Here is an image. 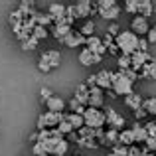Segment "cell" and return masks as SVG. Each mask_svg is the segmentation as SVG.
I'll return each mask as SVG.
<instances>
[{
	"instance_id": "cell-32",
	"label": "cell",
	"mask_w": 156,
	"mask_h": 156,
	"mask_svg": "<svg viewBox=\"0 0 156 156\" xmlns=\"http://www.w3.org/2000/svg\"><path fill=\"white\" fill-rule=\"evenodd\" d=\"M117 65L121 71H126V69L133 67V59H130V55H121V57H117Z\"/></svg>"
},
{
	"instance_id": "cell-12",
	"label": "cell",
	"mask_w": 156,
	"mask_h": 156,
	"mask_svg": "<svg viewBox=\"0 0 156 156\" xmlns=\"http://www.w3.org/2000/svg\"><path fill=\"white\" fill-rule=\"evenodd\" d=\"M65 10H67V6H65V4H59V2H51L50 6H48V14L51 16L53 26H55V24H59V20L65 16Z\"/></svg>"
},
{
	"instance_id": "cell-11",
	"label": "cell",
	"mask_w": 156,
	"mask_h": 156,
	"mask_svg": "<svg viewBox=\"0 0 156 156\" xmlns=\"http://www.w3.org/2000/svg\"><path fill=\"white\" fill-rule=\"evenodd\" d=\"M87 42V38H85L83 34H81L79 30H73L71 34L67 36V38L63 40V44H65V48H69V50H75V48H79V46H83V44Z\"/></svg>"
},
{
	"instance_id": "cell-20",
	"label": "cell",
	"mask_w": 156,
	"mask_h": 156,
	"mask_svg": "<svg viewBox=\"0 0 156 156\" xmlns=\"http://www.w3.org/2000/svg\"><path fill=\"white\" fill-rule=\"evenodd\" d=\"M133 133H134V138H136V144H144L148 140V133H146L144 125H138V122H133Z\"/></svg>"
},
{
	"instance_id": "cell-14",
	"label": "cell",
	"mask_w": 156,
	"mask_h": 156,
	"mask_svg": "<svg viewBox=\"0 0 156 156\" xmlns=\"http://www.w3.org/2000/svg\"><path fill=\"white\" fill-rule=\"evenodd\" d=\"M97 87H101L105 91H109V89H113V71H109V69H101L99 73H97Z\"/></svg>"
},
{
	"instance_id": "cell-22",
	"label": "cell",
	"mask_w": 156,
	"mask_h": 156,
	"mask_svg": "<svg viewBox=\"0 0 156 156\" xmlns=\"http://www.w3.org/2000/svg\"><path fill=\"white\" fill-rule=\"evenodd\" d=\"M152 14H154V2H150V0H138V16L150 18Z\"/></svg>"
},
{
	"instance_id": "cell-45",
	"label": "cell",
	"mask_w": 156,
	"mask_h": 156,
	"mask_svg": "<svg viewBox=\"0 0 156 156\" xmlns=\"http://www.w3.org/2000/svg\"><path fill=\"white\" fill-rule=\"evenodd\" d=\"M133 115H134V121H140V119H144V117H148V113H146L144 109H136V111H133Z\"/></svg>"
},
{
	"instance_id": "cell-25",
	"label": "cell",
	"mask_w": 156,
	"mask_h": 156,
	"mask_svg": "<svg viewBox=\"0 0 156 156\" xmlns=\"http://www.w3.org/2000/svg\"><path fill=\"white\" fill-rule=\"evenodd\" d=\"M67 119H69V122L73 125V129H75V130H81V129L85 126V119H83V115L69 113V115H67Z\"/></svg>"
},
{
	"instance_id": "cell-35",
	"label": "cell",
	"mask_w": 156,
	"mask_h": 156,
	"mask_svg": "<svg viewBox=\"0 0 156 156\" xmlns=\"http://www.w3.org/2000/svg\"><path fill=\"white\" fill-rule=\"evenodd\" d=\"M32 152L36 156H50V152H48V148H46L44 142H36V144L32 146Z\"/></svg>"
},
{
	"instance_id": "cell-34",
	"label": "cell",
	"mask_w": 156,
	"mask_h": 156,
	"mask_svg": "<svg viewBox=\"0 0 156 156\" xmlns=\"http://www.w3.org/2000/svg\"><path fill=\"white\" fill-rule=\"evenodd\" d=\"M125 10L133 14V18L138 16V0H125Z\"/></svg>"
},
{
	"instance_id": "cell-33",
	"label": "cell",
	"mask_w": 156,
	"mask_h": 156,
	"mask_svg": "<svg viewBox=\"0 0 156 156\" xmlns=\"http://www.w3.org/2000/svg\"><path fill=\"white\" fill-rule=\"evenodd\" d=\"M142 109H144L148 115H154V117H156V97H148V99H144Z\"/></svg>"
},
{
	"instance_id": "cell-23",
	"label": "cell",
	"mask_w": 156,
	"mask_h": 156,
	"mask_svg": "<svg viewBox=\"0 0 156 156\" xmlns=\"http://www.w3.org/2000/svg\"><path fill=\"white\" fill-rule=\"evenodd\" d=\"M119 14H121V6L119 4H115L113 8H109V10H103V12H99V16L103 20H111V22H115V20L119 18Z\"/></svg>"
},
{
	"instance_id": "cell-19",
	"label": "cell",
	"mask_w": 156,
	"mask_h": 156,
	"mask_svg": "<svg viewBox=\"0 0 156 156\" xmlns=\"http://www.w3.org/2000/svg\"><path fill=\"white\" fill-rule=\"evenodd\" d=\"M142 103H144V99H142V97L138 95L136 91H134V93H130V95H126V97H125V105L129 107L130 111H136V109H140V107H142Z\"/></svg>"
},
{
	"instance_id": "cell-51",
	"label": "cell",
	"mask_w": 156,
	"mask_h": 156,
	"mask_svg": "<svg viewBox=\"0 0 156 156\" xmlns=\"http://www.w3.org/2000/svg\"><path fill=\"white\" fill-rule=\"evenodd\" d=\"M154 122H156V117H154Z\"/></svg>"
},
{
	"instance_id": "cell-6",
	"label": "cell",
	"mask_w": 156,
	"mask_h": 156,
	"mask_svg": "<svg viewBox=\"0 0 156 156\" xmlns=\"http://www.w3.org/2000/svg\"><path fill=\"white\" fill-rule=\"evenodd\" d=\"M44 144L51 156H65L69 152V142L65 138H48Z\"/></svg>"
},
{
	"instance_id": "cell-26",
	"label": "cell",
	"mask_w": 156,
	"mask_h": 156,
	"mask_svg": "<svg viewBox=\"0 0 156 156\" xmlns=\"http://www.w3.org/2000/svg\"><path fill=\"white\" fill-rule=\"evenodd\" d=\"M142 77H148V79H156V59L148 61V63L144 65V67L140 69Z\"/></svg>"
},
{
	"instance_id": "cell-49",
	"label": "cell",
	"mask_w": 156,
	"mask_h": 156,
	"mask_svg": "<svg viewBox=\"0 0 156 156\" xmlns=\"http://www.w3.org/2000/svg\"><path fill=\"white\" fill-rule=\"evenodd\" d=\"M107 156H117V154H115V152H113V150H111V152H109V154H107Z\"/></svg>"
},
{
	"instance_id": "cell-4",
	"label": "cell",
	"mask_w": 156,
	"mask_h": 156,
	"mask_svg": "<svg viewBox=\"0 0 156 156\" xmlns=\"http://www.w3.org/2000/svg\"><path fill=\"white\" fill-rule=\"evenodd\" d=\"M133 85L134 83L122 71H115L113 73V91L117 93V95L126 97V95H130V93H134L133 91Z\"/></svg>"
},
{
	"instance_id": "cell-21",
	"label": "cell",
	"mask_w": 156,
	"mask_h": 156,
	"mask_svg": "<svg viewBox=\"0 0 156 156\" xmlns=\"http://www.w3.org/2000/svg\"><path fill=\"white\" fill-rule=\"evenodd\" d=\"M89 87L85 83H79V85H75V99L77 101H81L85 107H87V103H89Z\"/></svg>"
},
{
	"instance_id": "cell-30",
	"label": "cell",
	"mask_w": 156,
	"mask_h": 156,
	"mask_svg": "<svg viewBox=\"0 0 156 156\" xmlns=\"http://www.w3.org/2000/svg\"><path fill=\"white\" fill-rule=\"evenodd\" d=\"M48 36H50V32H48V28H44V26H36L34 30H32V38H34V40H38V42L46 40Z\"/></svg>"
},
{
	"instance_id": "cell-5",
	"label": "cell",
	"mask_w": 156,
	"mask_h": 156,
	"mask_svg": "<svg viewBox=\"0 0 156 156\" xmlns=\"http://www.w3.org/2000/svg\"><path fill=\"white\" fill-rule=\"evenodd\" d=\"M65 117H67V115H63V113H51V111H46V113H42V115L38 117L36 126H38V130H44V129H57V126H59V122L63 121Z\"/></svg>"
},
{
	"instance_id": "cell-3",
	"label": "cell",
	"mask_w": 156,
	"mask_h": 156,
	"mask_svg": "<svg viewBox=\"0 0 156 156\" xmlns=\"http://www.w3.org/2000/svg\"><path fill=\"white\" fill-rule=\"evenodd\" d=\"M59 61H61L59 51H57V50H48V51H44L42 55H40V59H38V69H40L42 73H50L51 69L59 67Z\"/></svg>"
},
{
	"instance_id": "cell-29",
	"label": "cell",
	"mask_w": 156,
	"mask_h": 156,
	"mask_svg": "<svg viewBox=\"0 0 156 156\" xmlns=\"http://www.w3.org/2000/svg\"><path fill=\"white\" fill-rule=\"evenodd\" d=\"M79 32L85 36V38H91V36H95V22H93V20H87V22H85L83 26L79 28Z\"/></svg>"
},
{
	"instance_id": "cell-17",
	"label": "cell",
	"mask_w": 156,
	"mask_h": 156,
	"mask_svg": "<svg viewBox=\"0 0 156 156\" xmlns=\"http://www.w3.org/2000/svg\"><path fill=\"white\" fill-rule=\"evenodd\" d=\"M71 32H73V28H71V26H65V24H55V26H51V34H53V38L61 40V42H63V40L67 38Z\"/></svg>"
},
{
	"instance_id": "cell-38",
	"label": "cell",
	"mask_w": 156,
	"mask_h": 156,
	"mask_svg": "<svg viewBox=\"0 0 156 156\" xmlns=\"http://www.w3.org/2000/svg\"><path fill=\"white\" fill-rule=\"evenodd\" d=\"M113 152L117 156H129V146H122V144H115L113 146Z\"/></svg>"
},
{
	"instance_id": "cell-39",
	"label": "cell",
	"mask_w": 156,
	"mask_h": 156,
	"mask_svg": "<svg viewBox=\"0 0 156 156\" xmlns=\"http://www.w3.org/2000/svg\"><path fill=\"white\" fill-rule=\"evenodd\" d=\"M40 97H42V101H44V103H46V101H50L51 97H53L51 89H48V87H42V89H40Z\"/></svg>"
},
{
	"instance_id": "cell-10",
	"label": "cell",
	"mask_w": 156,
	"mask_h": 156,
	"mask_svg": "<svg viewBox=\"0 0 156 156\" xmlns=\"http://www.w3.org/2000/svg\"><path fill=\"white\" fill-rule=\"evenodd\" d=\"M103 61V57H99V55H95L91 50H87V48H83V50L79 51V63L81 65H85V67H89V65H97V63H101Z\"/></svg>"
},
{
	"instance_id": "cell-18",
	"label": "cell",
	"mask_w": 156,
	"mask_h": 156,
	"mask_svg": "<svg viewBox=\"0 0 156 156\" xmlns=\"http://www.w3.org/2000/svg\"><path fill=\"white\" fill-rule=\"evenodd\" d=\"M119 144L129 146V148L136 144V138H134L133 129H125V130H121V134H119Z\"/></svg>"
},
{
	"instance_id": "cell-8",
	"label": "cell",
	"mask_w": 156,
	"mask_h": 156,
	"mask_svg": "<svg viewBox=\"0 0 156 156\" xmlns=\"http://www.w3.org/2000/svg\"><path fill=\"white\" fill-rule=\"evenodd\" d=\"M148 30H150L148 18H144V16H134V18L130 20V32H134L138 38H146Z\"/></svg>"
},
{
	"instance_id": "cell-36",
	"label": "cell",
	"mask_w": 156,
	"mask_h": 156,
	"mask_svg": "<svg viewBox=\"0 0 156 156\" xmlns=\"http://www.w3.org/2000/svg\"><path fill=\"white\" fill-rule=\"evenodd\" d=\"M121 26H119V24L117 22H111L109 24V26H107V34H109V36H113V38H117V36L119 34H121Z\"/></svg>"
},
{
	"instance_id": "cell-48",
	"label": "cell",
	"mask_w": 156,
	"mask_h": 156,
	"mask_svg": "<svg viewBox=\"0 0 156 156\" xmlns=\"http://www.w3.org/2000/svg\"><path fill=\"white\" fill-rule=\"evenodd\" d=\"M28 140H30V142H34V144H36V142H38V133H32Z\"/></svg>"
},
{
	"instance_id": "cell-43",
	"label": "cell",
	"mask_w": 156,
	"mask_h": 156,
	"mask_svg": "<svg viewBox=\"0 0 156 156\" xmlns=\"http://www.w3.org/2000/svg\"><path fill=\"white\" fill-rule=\"evenodd\" d=\"M122 73H125V75L129 77V79L133 81V83L138 79V71H136V69H133V67H130V69H126V71H122Z\"/></svg>"
},
{
	"instance_id": "cell-31",
	"label": "cell",
	"mask_w": 156,
	"mask_h": 156,
	"mask_svg": "<svg viewBox=\"0 0 156 156\" xmlns=\"http://www.w3.org/2000/svg\"><path fill=\"white\" fill-rule=\"evenodd\" d=\"M87 107H93V109H101V107H105V95H89Z\"/></svg>"
},
{
	"instance_id": "cell-28",
	"label": "cell",
	"mask_w": 156,
	"mask_h": 156,
	"mask_svg": "<svg viewBox=\"0 0 156 156\" xmlns=\"http://www.w3.org/2000/svg\"><path fill=\"white\" fill-rule=\"evenodd\" d=\"M67 109H69V113H77V115H83L87 107H85L83 103H81V101H77L75 97H73V99H71V101H69V103H67Z\"/></svg>"
},
{
	"instance_id": "cell-46",
	"label": "cell",
	"mask_w": 156,
	"mask_h": 156,
	"mask_svg": "<svg viewBox=\"0 0 156 156\" xmlns=\"http://www.w3.org/2000/svg\"><path fill=\"white\" fill-rule=\"evenodd\" d=\"M85 85H87L89 89L97 87V75H91V77H87V81H85Z\"/></svg>"
},
{
	"instance_id": "cell-27",
	"label": "cell",
	"mask_w": 156,
	"mask_h": 156,
	"mask_svg": "<svg viewBox=\"0 0 156 156\" xmlns=\"http://www.w3.org/2000/svg\"><path fill=\"white\" fill-rule=\"evenodd\" d=\"M119 134H121V130H117V129H107V133H105V142H107L109 146L119 144Z\"/></svg>"
},
{
	"instance_id": "cell-44",
	"label": "cell",
	"mask_w": 156,
	"mask_h": 156,
	"mask_svg": "<svg viewBox=\"0 0 156 156\" xmlns=\"http://www.w3.org/2000/svg\"><path fill=\"white\" fill-rule=\"evenodd\" d=\"M148 40L146 38H140V42H138V51H142V53H148Z\"/></svg>"
},
{
	"instance_id": "cell-24",
	"label": "cell",
	"mask_w": 156,
	"mask_h": 156,
	"mask_svg": "<svg viewBox=\"0 0 156 156\" xmlns=\"http://www.w3.org/2000/svg\"><path fill=\"white\" fill-rule=\"evenodd\" d=\"M57 130H59V133L63 134V136H71L73 133H77V130L73 129V125H71V122H69V119H67V117H65L63 121L59 122V126H57Z\"/></svg>"
},
{
	"instance_id": "cell-42",
	"label": "cell",
	"mask_w": 156,
	"mask_h": 156,
	"mask_svg": "<svg viewBox=\"0 0 156 156\" xmlns=\"http://www.w3.org/2000/svg\"><path fill=\"white\" fill-rule=\"evenodd\" d=\"M107 53H113V55H117V57H121V55H122L121 50H119V46H117V42L111 44V46H107Z\"/></svg>"
},
{
	"instance_id": "cell-50",
	"label": "cell",
	"mask_w": 156,
	"mask_h": 156,
	"mask_svg": "<svg viewBox=\"0 0 156 156\" xmlns=\"http://www.w3.org/2000/svg\"><path fill=\"white\" fill-rule=\"evenodd\" d=\"M154 14H156V2H154Z\"/></svg>"
},
{
	"instance_id": "cell-7",
	"label": "cell",
	"mask_w": 156,
	"mask_h": 156,
	"mask_svg": "<svg viewBox=\"0 0 156 156\" xmlns=\"http://www.w3.org/2000/svg\"><path fill=\"white\" fill-rule=\"evenodd\" d=\"M105 115H107V125H109V129H117V130H125V117L122 115H119L117 111L113 109V107H107Z\"/></svg>"
},
{
	"instance_id": "cell-1",
	"label": "cell",
	"mask_w": 156,
	"mask_h": 156,
	"mask_svg": "<svg viewBox=\"0 0 156 156\" xmlns=\"http://www.w3.org/2000/svg\"><path fill=\"white\" fill-rule=\"evenodd\" d=\"M115 42H117V46H119V50H121L122 55H133L134 51H138V42H140V38L130 30H122L121 34L115 38Z\"/></svg>"
},
{
	"instance_id": "cell-41",
	"label": "cell",
	"mask_w": 156,
	"mask_h": 156,
	"mask_svg": "<svg viewBox=\"0 0 156 156\" xmlns=\"http://www.w3.org/2000/svg\"><path fill=\"white\" fill-rule=\"evenodd\" d=\"M146 40H148V44H156V24L150 26L148 34H146Z\"/></svg>"
},
{
	"instance_id": "cell-2",
	"label": "cell",
	"mask_w": 156,
	"mask_h": 156,
	"mask_svg": "<svg viewBox=\"0 0 156 156\" xmlns=\"http://www.w3.org/2000/svg\"><path fill=\"white\" fill-rule=\"evenodd\" d=\"M83 119H85V126H91V129H105L107 125V115L103 109L87 107L83 113Z\"/></svg>"
},
{
	"instance_id": "cell-13",
	"label": "cell",
	"mask_w": 156,
	"mask_h": 156,
	"mask_svg": "<svg viewBox=\"0 0 156 156\" xmlns=\"http://www.w3.org/2000/svg\"><path fill=\"white\" fill-rule=\"evenodd\" d=\"M75 10H77V18H87V16L95 14V2L79 0V2H75Z\"/></svg>"
},
{
	"instance_id": "cell-16",
	"label": "cell",
	"mask_w": 156,
	"mask_h": 156,
	"mask_svg": "<svg viewBox=\"0 0 156 156\" xmlns=\"http://www.w3.org/2000/svg\"><path fill=\"white\" fill-rule=\"evenodd\" d=\"M46 107H48V111H51V113H63V111L67 109V103H65L59 95H53L50 101H46Z\"/></svg>"
},
{
	"instance_id": "cell-40",
	"label": "cell",
	"mask_w": 156,
	"mask_h": 156,
	"mask_svg": "<svg viewBox=\"0 0 156 156\" xmlns=\"http://www.w3.org/2000/svg\"><path fill=\"white\" fill-rule=\"evenodd\" d=\"M144 129H146V133H148V136L150 138H156V122H146L144 125Z\"/></svg>"
},
{
	"instance_id": "cell-47",
	"label": "cell",
	"mask_w": 156,
	"mask_h": 156,
	"mask_svg": "<svg viewBox=\"0 0 156 156\" xmlns=\"http://www.w3.org/2000/svg\"><path fill=\"white\" fill-rule=\"evenodd\" d=\"M89 93H91V95H103V89L101 87H93V89H89Z\"/></svg>"
},
{
	"instance_id": "cell-15",
	"label": "cell",
	"mask_w": 156,
	"mask_h": 156,
	"mask_svg": "<svg viewBox=\"0 0 156 156\" xmlns=\"http://www.w3.org/2000/svg\"><path fill=\"white\" fill-rule=\"evenodd\" d=\"M130 59H133V69L140 71L148 61H152V55H150V53H142V51H134L133 55H130Z\"/></svg>"
},
{
	"instance_id": "cell-37",
	"label": "cell",
	"mask_w": 156,
	"mask_h": 156,
	"mask_svg": "<svg viewBox=\"0 0 156 156\" xmlns=\"http://www.w3.org/2000/svg\"><path fill=\"white\" fill-rule=\"evenodd\" d=\"M38 40H34V38H30V40H26V42H22V50L24 51H32V50H36L38 48Z\"/></svg>"
},
{
	"instance_id": "cell-9",
	"label": "cell",
	"mask_w": 156,
	"mask_h": 156,
	"mask_svg": "<svg viewBox=\"0 0 156 156\" xmlns=\"http://www.w3.org/2000/svg\"><path fill=\"white\" fill-rule=\"evenodd\" d=\"M85 48L91 50L95 55H99V57H105V53H107V46L103 44V38H99V36H91V38H87Z\"/></svg>"
}]
</instances>
